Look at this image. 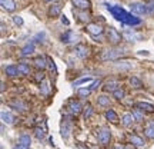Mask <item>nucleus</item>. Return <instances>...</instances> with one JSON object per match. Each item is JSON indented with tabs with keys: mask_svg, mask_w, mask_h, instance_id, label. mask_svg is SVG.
I'll return each instance as SVG.
<instances>
[{
	"mask_svg": "<svg viewBox=\"0 0 154 149\" xmlns=\"http://www.w3.org/2000/svg\"><path fill=\"white\" fill-rule=\"evenodd\" d=\"M133 121H136V119H134V116H133L131 113H124L123 118H121V122H123V125H124L126 128L130 126V125L133 123Z\"/></svg>",
	"mask_w": 154,
	"mask_h": 149,
	"instance_id": "nucleus-18",
	"label": "nucleus"
},
{
	"mask_svg": "<svg viewBox=\"0 0 154 149\" xmlns=\"http://www.w3.org/2000/svg\"><path fill=\"white\" fill-rule=\"evenodd\" d=\"M138 55L140 56H150V52H147V50H140Z\"/></svg>",
	"mask_w": 154,
	"mask_h": 149,
	"instance_id": "nucleus-44",
	"label": "nucleus"
},
{
	"mask_svg": "<svg viewBox=\"0 0 154 149\" xmlns=\"http://www.w3.org/2000/svg\"><path fill=\"white\" fill-rule=\"evenodd\" d=\"M130 142L133 145H136V146H144V141L140 136H137V135H131L130 136Z\"/></svg>",
	"mask_w": 154,
	"mask_h": 149,
	"instance_id": "nucleus-23",
	"label": "nucleus"
},
{
	"mask_svg": "<svg viewBox=\"0 0 154 149\" xmlns=\"http://www.w3.org/2000/svg\"><path fill=\"white\" fill-rule=\"evenodd\" d=\"M19 144L23 145V146H26V148H30V145H32V139L29 135H22L20 138H19Z\"/></svg>",
	"mask_w": 154,
	"mask_h": 149,
	"instance_id": "nucleus-21",
	"label": "nucleus"
},
{
	"mask_svg": "<svg viewBox=\"0 0 154 149\" xmlns=\"http://www.w3.org/2000/svg\"><path fill=\"white\" fill-rule=\"evenodd\" d=\"M13 22H14V24H17V26H22V24H23V19L20 16H14V17H13Z\"/></svg>",
	"mask_w": 154,
	"mask_h": 149,
	"instance_id": "nucleus-38",
	"label": "nucleus"
},
{
	"mask_svg": "<svg viewBox=\"0 0 154 149\" xmlns=\"http://www.w3.org/2000/svg\"><path fill=\"white\" fill-rule=\"evenodd\" d=\"M5 72H6L7 76H11V77L19 76V75H20V70H19V67L17 66H7Z\"/></svg>",
	"mask_w": 154,
	"mask_h": 149,
	"instance_id": "nucleus-17",
	"label": "nucleus"
},
{
	"mask_svg": "<svg viewBox=\"0 0 154 149\" xmlns=\"http://www.w3.org/2000/svg\"><path fill=\"white\" fill-rule=\"evenodd\" d=\"M0 2H2V6H3L5 10H7V11L16 10V3L13 0H0Z\"/></svg>",
	"mask_w": 154,
	"mask_h": 149,
	"instance_id": "nucleus-14",
	"label": "nucleus"
},
{
	"mask_svg": "<svg viewBox=\"0 0 154 149\" xmlns=\"http://www.w3.org/2000/svg\"><path fill=\"white\" fill-rule=\"evenodd\" d=\"M34 66L37 67V69H42L43 70L44 67H46V57H43V56H38V57H36L33 60Z\"/></svg>",
	"mask_w": 154,
	"mask_h": 149,
	"instance_id": "nucleus-19",
	"label": "nucleus"
},
{
	"mask_svg": "<svg viewBox=\"0 0 154 149\" xmlns=\"http://www.w3.org/2000/svg\"><path fill=\"white\" fill-rule=\"evenodd\" d=\"M76 145H77V148H79V149H88L87 146H84V145H83L82 142H77Z\"/></svg>",
	"mask_w": 154,
	"mask_h": 149,
	"instance_id": "nucleus-45",
	"label": "nucleus"
},
{
	"mask_svg": "<svg viewBox=\"0 0 154 149\" xmlns=\"http://www.w3.org/2000/svg\"><path fill=\"white\" fill-rule=\"evenodd\" d=\"M2 121H3V123H7V125H11L13 122H14V116L11 115L10 112H6V111H3L2 112Z\"/></svg>",
	"mask_w": 154,
	"mask_h": 149,
	"instance_id": "nucleus-15",
	"label": "nucleus"
},
{
	"mask_svg": "<svg viewBox=\"0 0 154 149\" xmlns=\"http://www.w3.org/2000/svg\"><path fill=\"white\" fill-rule=\"evenodd\" d=\"M42 92H43L44 95L49 93V83H47V82H43V83H42Z\"/></svg>",
	"mask_w": 154,
	"mask_h": 149,
	"instance_id": "nucleus-37",
	"label": "nucleus"
},
{
	"mask_svg": "<svg viewBox=\"0 0 154 149\" xmlns=\"http://www.w3.org/2000/svg\"><path fill=\"white\" fill-rule=\"evenodd\" d=\"M72 3L76 6L77 9H80V10H87L88 7L91 6L90 0H72Z\"/></svg>",
	"mask_w": 154,
	"mask_h": 149,
	"instance_id": "nucleus-11",
	"label": "nucleus"
},
{
	"mask_svg": "<svg viewBox=\"0 0 154 149\" xmlns=\"http://www.w3.org/2000/svg\"><path fill=\"white\" fill-rule=\"evenodd\" d=\"M61 23H63V24H66V26L70 24V22H69V19H67L66 16H61Z\"/></svg>",
	"mask_w": 154,
	"mask_h": 149,
	"instance_id": "nucleus-42",
	"label": "nucleus"
},
{
	"mask_svg": "<svg viewBox=\"0 0 154 149\" xmlns=\"http://www.w3.org/2000/svg\"><path fill=\"white\" fill-rule=\"evenodd\" d=\"M97 138H99V142L101 145H107L110 142V138H111V132L109 128H101L97 133Z\"/></svg>",
	"mask_w": 154,
	"mask_h": 149,
	"instance_id": "nucleus-3",
	"label": "nucleus"
},
{
	"mask_svg": "<svg viewBox=\"0 0 154 149\" xmlns=\"http://www.w3.org/2000/svg\"><path fill=\"white\" fill-rule=\"evenodd\" d=\"M70 132H72V122L69 121V119H63V122H61V125H60L61 136H63L64 139H69Z\"/></svg>",
	"mask_w": 154,
	"mask_h": 149,
	"instance_id": "nucleus-5",
	"label": "nucleus"
},
{
	"mask_svg": "<svg viewBox=\"0 0 154 149\" xmlns=\"http://www.w3.org/2000/svg\"><path fill=\"white\" fill-rule=\"evenodd\" d=\"M106 118H107V121H110L111 123H117V122H119L117 113H116L114 111H111V109H109V111L106 112Z\"/></svg>",
	"mask_w": 154,
	"mask_h": 149,
	"instance_id": "nucleus-20",
	"label": "nucleus"
},
{
	"mask_svg": "<svg viewBox=\"0 0 154 149\" xmlns=\"http://www.w3.org/2000/svg\"><path fill=\"white\" fill-rule=\"evenodd\" d=\"M46 2H51V0H46Z\"/></svg>",
	"mask_w": 154,
	"mask_h": 149,
	"instance_id": "nucleus-48",
	"label": "nucleus"
},
{
	"mask_svg": "<svg viewBox=\"0 0 154 149\" xmlns=\"http://www.w3.org/2000/svg\"><path fill=\"white\" fill-rule=\"evenodd\" d=\"M126 53L123 49H117V47H114V49H106L103 53H101V60L103 62H109V60H116V59H119L120 56H123Z\"/></svg>",
	"mask_w": 154,
	"mask_h": 149,
	"instance_id": "nucleus-2",
	"label": "nucleus"
},
{
	"mask_svg": "<svg viewBox=\"0 0 154 149\" xmlns=\"http://www.w3.org/2000/svg\"><path fill=\"white\" fill-rule=\"evenodd\" d=\"M100 86V80H94L91 85H90V90H94V89H97Z\"/></svg>",
	"mask_w": 154,
	"mask_h": 149,
	"instance_id": "nucleus-40",
	"label": "nucleus"
},
{
	"mask_svg": "<svg viewBox=\"0 0 154 149\" xmlns=\"http://www.w3.org/2000/svg\"><path fill=\"white\" fill-rule=\"evenodd\" d=\"M36 80H37V82H40V80H42V82H43V80H44V75H43V73H38L37 76H36Z\"/></svg>",
	"mask_w": 154,
	"mask_h": 149,
	"instance_id": "nucleus-43",
	"label": "nucleus"
},
{
	"mask_svg": "<svg viewBox=\"0 0 154 149\" xmlns=\"http://www.w3.org/2000/svg\"><path fill=\"white\" fill-rule=\"evenodd\" d=\"M86 29H87L88 33L93 34V36H100V34H103V28H101L100 24H96V23H88Z\"/></svg>",
	"mask_w": 154,
	"mask_h": 149,
	"instance_id": "nucleus-7",
	"label": "nucleus"
},
{
	"mask_svg": "<svg viewBox=\"0 0 154 149\" xmlns=\"http://www.w3.org/2000/svg\"><path fill=\"white\" fill-rule=\"evenodd\" d=\"M144 133H146V136L150 139H154V121H150L146 128H144Z\"/></svg>",
	"mask_w": 154,
	"mask_h": 149,
	"instance_id": "nucleus-13",
	"label": "nucleus"
},
{
	"mask_svg": "<svg viewBox=\"0 0 154 149\" xmlns=\"http://www.w3.org/2000/svg\"><path fill=\"white\" fill-rule=\"evenodd\" d=\"M33 52H34V43H29L22 49V55L23 56H29V55H32Z\"/></svg>",
	"mask_w": 154,
	"mask_h": 149,
	"instance_id": "nucleus-22",
	"label": "nucleus"
},
{
	"mask_svg": "<svg viewBox=\"0 0 154 149\" xmlns=\"http://www.w3.org/2000/svg\"><path fill=\"white\" fill-rule=\"evenodd\" d=\"M69 111L74 113V115H79L80 112H82V105H80V102H77V100H70L69 102Z\"/></svg>",
	"mask_w": 154,
	"mask_h": 149,
	"instance_id": "nucleus-12",
	"label": "nucleus"
},
{
	"mask_svg": "<svg viewBox=\"0 0 154 149\" xmlns=\"http://www.w3.org/2000/svg\"><path fill=\"white\" fill-rule=\"evenodd\" d=\"M19 70H20V75H29L30 73V67L27 66V65H24V63H22V65H19Z\"/></svg>",
	"mask_w": 154,
	"mask_h": 149,
	"instance_id": "nucleus-30",
	"label": "nucleus"
},
{
	"mask_svg": "<svg viewBox=\"0 0 154 149\" xmlns=\"http://www.w3.org/2000/svg\"><path fill=\"white\" fill-rule=\"evenodd\" d=\"M61 15V3H54L50 6L49 9V16L50 17H59Z\"/></svg>",
	"mask_w": 154,
	"mask_h": 149,
	"instance_id": "nucleus-9",
	"label": "nucleus"
},
{
	"mask_svg": "<svg viewBox=\"0 0 154 149\" xmlns=\"http://www.w3.org/2000/svg\"><path fill=\"white\" fill-rule=\"evenodd\" d=\"M114 149H127V148H124V146H121V145H116Z\"/></svg>",
	"mask_w": 154,
	"mask_h": 149,
	"instance_id": "nucleus-47",
	"label": "nucleus"
},
{
	"mask_svg": "<svg viewBox=\"0 0 154 149\" xmlns=\"http://www.w3.org/2000/svg\"><path fill=\"white\" fill-rule=\"evenodd\" d=\"M97 103H99L100 106H109L110 105V98L106 96V95H101V96L97 98Z\"/></svg>",
	"mask_w": 154,
	"mask_h": 149,
	"instance_id": "nucleus-24",
	"label": "nucleus"
},
{
	"mask_svg": "<svg viewBox=\"0 0 154 149\" xmlns=\"http://www.w3.org/2000/svg\"><path fill=\"white\" fill-rule=\"evenodd\" d=\"M130 85H131L134 89H140L141 86H143L141 80H140L138 77H136V76H131V77H130Z\"/></svg>",
	"mask_w": 154,
	"mask_h": 149,
	"instance_id": "nucleus-26",
	"label": "nucleus"
},
{
	"mask_svg": "<svg viewBox=\"0 0 154 149\" xmlns=\"http://www.w3.org/2000/svg\"><path fill=\"white\" fill-rule=\"evenodd\" d=\"M124 39H127L128 42H140L143 39V34L136 33V32H124Z\"/></svg>",
	"mask_w": 154,
	"mask_h": 149,
	"instance_id": "nucleus-10",
	"label": "nucleus"
},
{
	"mask_svg": "<svg viewBox=\"0 0 154 149\" xmlns=\"http://www.w3.org/2000/svg\"><path fill=\"white\" fill-rule=\"evenodd\" d=\"M138 109H141V111H147V112H154V106L149 102H137L136 103Z\"/></svg>",
	"mask_w": 154,
	"mask_h": 149,
	"instance_id": "nucleus-16",
	"label": "nucleus"
},
{
	"mask_svg": "<svg viewBox=\"0 0 154 149\" xmlns=\"http://www.w3.org/2000/svg\"><path fill=\"white\" fill-rule=\"evenodd\" d=\"M113 96H114L116 99H124V96H126V92L123 90V89H116L114 92H113Z\"/></svg>",
	"mask_w": 154,
	"mask_h": 149,
	"instance_id": "nucleus-28",
	"label": "nucleus"
},
{
	"mask_svg": "<svg viewBox=\"0 0 154 149\" xmlns=\"http://www.w3.org/2000/svg\"><path fill=\"white\" fill-rule=\"evenodd\" d=\"M10 106L16 108L17 111H19V109H20V111H26V105H24L23 102H13V103H10Z\"/></svg>",
	"mask_w": 154,
	"mask_h": 149,
	"instance_id": "nucleus-33",
	"label": "nucleus"
},
{
	"mask_svg": "<svg viewBox=\"0 0 154 149\" xmlns=\"http://www.w3.org/2000/svg\"><path fill=\"white\" fill-rule=\"evenodd\" d=\"M91 115H93V108H91V105H87L84 108V119L91 118Z\"/></svg>",
	"mask_w": 154,
	"mask_h": 149,
	"instance_id": "nucleus-31",
	"label": "nucleus"
},
{
	"mask_svg": "<svg viewBox=\"0 0 154 149\" xmlns=\"http://www.w3.org/2000/svg\"><path fill=\"white\" fill-rule=\"evenodd\" d=\"M47 62H49V65H50V69L54 73H57V69H56V65H54V62H53V59H51V57H47Z\"/></svg>",
	"mask_w": 154,
	"mask_h": 149,
	"instance_id": "nucleus-36",
	"label": "nucleus"
},
{
	"mask_svg": "<svg viewBox=\"0 0 154 149\" xmlns=\"http://www.w3.org/2000/svg\"><path fill=\"white\" fill-rule=\"evenodd\" d=\"M133 116L136 121H141L143 119V113H141V109H134L133 111Z\"/></svg>",
	"mask_w": 154,
	"mask_h": 149,
	"instance_id": "nucleus-34",
	"label": "nucleus"
},
{
	"mask_svg": "<svg viewBox=\"0 0 154 149\" xmlns=\"http://www.w3.org/2000/svg\"><path fill=\"white\" fill-rule=\"evenodd\" d=\"M106 6H107L109 11L113 15V17H116L119 22L130 24V26H136V24H140V23H141L140 19H137V17H134L133 15H130L128 11H126L124 9H121L120 6H110V5H106Z\"/></svg>",
	"mask_w": 154,
	"mask_h": 149,
	"instance_id": "nucleus-1",
	"label": "nucleus"
},
{
	"mask_svg": "<svg viewBox=\"0 0 154 149\" xmlns=\"http://www.w3.org/2000/svg\"><path fill=\"white\" fill-rule=\"evenodd\" d=\"M107 37H109V40H110L111 43H119L121 40V36H120V33L116 30L114 28H110V30H109V33H107Z\"/></svg>",
	"mask_w": 154,
	"mask_h": 149,
	"instance_id": "nucleus-8",
	"label": "nucleus"
},
{
	"mask_svg": "<svg viewBox=\"0 0 154 149\" xmlns=\"http://www.w3.org/2000/svg\"><path fill=\"white\" fill-rule=\"evenodd\" d=\"M73 40H74V33L73 32H67L61 36V42L63 43H72Z\"/></svg>",
	"mask_w": 154,
	"mask_h": 149,
	"instance_id": "nucleus-25",
	"label": "nucleus"
},
{
	"mask_svg": "<svg viewBox=\"0 0 154 149\" xmlns=\"http://www.w3.org/2000/svg\"><path fill=\"white\" fill-rule=\"evenodd\" d=\"M130 9L134 15H146L149 13V9H147V5L146 3H140V2H134L130 5Z\"/></svg>",
	"mask_w": 154,
	"mask_h": 149,
	"instance_id": "nucleus-4",
	"label": "nucleus"
},
{
	"mask_svg": "<svg viewBox=\"0 0 154 149\" xmlns=\"http://www.w3.org/2000/svg\"><path fill=\"white\" fill-rule=\"evenodd\" d=\"M90 88H84V89H79V95L82 96V98H87L88 95H90Z\"/></svg>",
	"mask_w": 154,
	"mask_h": 149,
	"instance_id": "nucleus-35",
	"label": "nucleus"
},
{
	"mask_svg": "<svg viewBox=\"0 0 154 149\" xmlns=\"http://www.w3.org/2000/svg\"><path fill=\"white\" fill-rule=\"evenodd\" d=\"M74 55H76L77 57H80V59L87 57L88 56V47L87 46H84V44H77L76 47H74Z\"/></svg>",
	"mask_w": 154,
	"mask_h": 149,
	"instance_id": "nucleus-6",
	"label": "nucleus"
},
{
	"mask_svg": "<svg viewBox=\"0 0 154 149\" xmlns=\"http://www.w3.org/2000/svg\"><path fill=\"white\" fill-rule=\"evenodd\" d=\"M79 16H80V20H83V22H84V20H88V19H90V17H88V15L86 16V13H80Z\"/></svg>",
	"mask_w": 154,
	"mask_h": 149,
	"instance_id": "nucleus-41",
	"label": "nucleus"
},
{
	"mask_svg": "<svg viewBox=\"0 0 154 149\" xmlns=\"http://www.w3.org/2000/svg\"><path fill=\"white\" fill-rule=\"evenodd\" d=\"M117 86H119V82H107L104 86V90H107V92H114L116 89H119Z\"/></svg>",
	"mask_w": 154,
	"mask_h": 149,
	"instance_id": "nucleus-27",
	"label": "nucleus"
},
{
	"mask_svg": "<svg viewBox=\"0 0 154 149\" xmlns=\"http://www.w3.org/2000/svg\"><path fill=\"white\" fill-rule=\"evenodd\" d=\"M93 79L90 76L87 77H82V79H79V80H76V82L73 83V86H80V85H84V83H88V82H91Z\"/></svg>",
	"mask_w": 154,
	"mask_h": 149,
	"instance_id": "nucleus-29",
	"label": "nucleus"
},
{
	"mask_svg": "<svg viewBox=\"0 0 154 149\" xmlns=\"http://www.w3.org/2000/svg\"><path fill=\"white\" fill-rule=\"evenodd\" d=\"M147 5V9H149V13L154 11V0H150L149 3H146Z\"/></svg>",
	"mask_w": 154,
	"mask_h": 149,
	"instance_id": "nucleus-39",
	"label": "nucleus"
},
{
	"mask_svg": "<svg viewBox=\"0 0 154 149\" xmlns=\"http://www.w3.org/2000/svg\"><path fill=\"white\" fill-rule=\"evenodd\" d=\"M34 135H36V138L37 139H43L44 136H46L44 129H42V128H36V129H34Z\"/></svg>",
	"mask_w": 154,
	"mask_h": 149,
	"instance_id": "nucleus-32",
	"label": "nucleus"
},
{
	"mask_svg": "<svg viewBox=\"0 0 154 149\" xmlns=\"http://www.w3.org/2000/svg\"><path fill=\"white\" fill-rule=\"evenodd\" d=\"M13 149H29V148H26V146H23V145L19 144V145H16V146H14Z\"/></svg>",
	"mask_w": 154,
	"mask_h": 149,
	"instance_id": "nucleus-46",
	"label": "nucleus"
}]
</instances>
